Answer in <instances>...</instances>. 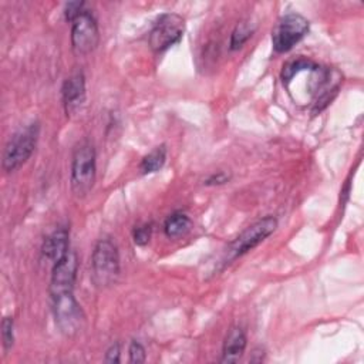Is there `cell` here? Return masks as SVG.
Instances as JSON below:
<instances>
[{
    "label": "cell",
    "mask_w": 364,
    "mask_h": 364,
    "mask_svg": "<svg viewBox=\"0 0 364 364\" xmlns=\"http://www.w3.org/2000/svg\"><path fill=\"white\" fill-rule=\"evenodd\" d=\"M276 228H277V219L272 215H267L253 222L250 226H247L243 232L239 233V236H236L225 247L220 259V270L229 266L237 257L246 255L249 250L260 245L266 237H269L276 230Z\"/></svg>",
    "instance_id": "1"
},
{
    "label": "cell",
    "mask_w": 364,
    "mask_h": 364,
    "mask_svg": "<svg viewBox=\"0 0 364 364\" xmlns=\"http://www.w3.org/2000/svg\"><path fill=\"white\" fill-rule=\"evenodd\" d=\"M119 272V252L115 242L109 237L98 239L91 255L92 282L98 287H108L115 283Z\"/></svg>",
    "instance_id": "2"
},
{
    "label": "cell",
    "mask_w": 364,
    "mask_h": 364,
    "mask_svg": "<svg viewBox=\"0 0 364 364\" xmlns=\"http://www.w3.org/2000/svg\"><path fill=\"white\" fill-rule=\"evenodd\" d=\"M71 191L75 196L84 198L95 182V149L84 139L77 144L71 159Z\"/></svg>",
    "instance_id": "3"
},
{
    "label": "cell",
    "mask_w": 364,
    "mask_h": 364,
    "mask_svg": "<svg viewBox=\"0 0 364 364\" xmlns=\"http://www.w3.org/2000/svg\"><path fill=\"white\" fill-rule=\"evenodd\" d=\"M40 134L38 122H33L21 129H18L9 139L3 149L1 166L6 172H13L18 169L34 152Z\"/></svg>",
    "instance_id": "4"
},
{
    "label": "cell",
    "mask_w": 364,
    "mask_h": 364,
    "mask_svg": "<svg viewBox=\"0 0 364 364\" xmlns=\"http://www.w3.org/2000/svg\"><path fill=\"white\" fill-rule=\"evenodd\" d=\"M54 321L58 330L65 336H74L84 323V313L74 297L73 290L50 294Z\"/></svg>",
    "instance_id": "5"
},
{
    "label": "cell",
    "mask_w": 364,
    "mask_h": 364,
    "mask_svg": "<svg viewBox=\"0 0 364 364\" xmlns=\"http://www.w3.org/2000/svg\"><path fill=\"white\" fill-rule=\"evenodd\" d=\"M310 28L309 20L299 13H287L282 16L272 30V44L276 53L290 51Z\"/></svg>",
    "instance_id": "6"
},
{
    "label": "cell",
    "mask_w": 364,
    "mask_h": 364,
    "mask_svg": "<svg viewBox=\"0 0 364 364\" xmlns=\"http://www.w3.org/2000/svg\"><path fill=\"white\" fill-rule=\"evenodd\" d=\"M185 31V20L176 13L162 14L149 31L148 43L155 53H162L181 41Z\"/></svg>",
    "instance_id": "7"
},
{
    "label": "cell",
    "mask_w": 364,
    "mask_h": 364,
    "mask_svg": "<svg viewBox=\"0 0 364 364\" xmlns=\"http://www.w3.org/2000/svg\"><path fill=\"white\" fill-rule=\"evenodd\" d=\"M100 43V31L95 17L84 10L71 21V47L77 55L92 53Z\"/></svg>",
    "instance_id": "8"
},
{
    "label": "cell",
    "mask_w": 364,
    "mask_h": 364,
    "mask_svg": "<svg viewBox=\"0 0 364 364\" xmlns=\"http://www.w3.org/2000/svg\"><path fill=\"white\" fill-rule=\"evenodd\" d=\"M78 270V260L77 255L70 250L64 257L57 260L51 270V280H50V294L67 291L74 289L75 277Z\"/></svg>",
    "instance_id": "9"
},
{
    "label": "cell",
    "mask_w": 364,
    "mask_h": 364,
    "mask_svg": "<svg viewBox=\"0 0 364 364\" xmlns=\"http://www.w3.org/2000/svg\"><path fill=\"white\" fill-rule=\"evenodd\" d=\"M61 95L67 115H73L80 109V107L85 101V78L81 70L73 73L64 81Z\"/></svg>",
    "instance_id": "10"
},
{
    "label": "cell",
    "mask_w": 364,
    "mask_h": 364,
    "mask_svg": "<svg viewBox=\"0 0 364 364\" xmlns=\"http://www.w3.org/2000/svg\"><path fill=\"white\" fill-rule=\"evenodd\" d=\"M41 252L44 257L57 262L70 252V232L65 226L55 228L43 242Z\"/></svg>",
    "instance_id": "11"
},
{
    "label": "cell",
    "mask_w": 364,
    "mask_h": 364,
    "mask_svg": "<svg viewBox=\"0 0 364 364\" xmlns=\"http://www.w3.org/2000/svg\"><path fill=\"white\" fill-rule=\"evenodd\" d=\"M246 344H247V338L245 331L239 326L232 327L228 331L222 344L220 363L223 364L237 363L246 350Z\"/></svg>",
    "instance_id": "12"
},
{
    "label": "cell",
    "mask_w": 364,
    "mask_h": 364,
    "mask_svg": "<svg viewBox=\"0 0 364 364\" xmlns=\"http://www.w3.org/2000/svg\"><path fill=\"white\" fill-rule=\"evenodd\" d=\"M192 220L183 212H173L171 213L164 222V232L168 237L176 239L186 235L191 230Z\"/></svg>",
    "instance_id": "13"
},
{
    "label": "cell",
    "mask_w": 364,
    "mask_h": 364,
    "mask_svg": "<svg viewBox=\"0 0 364 364\" xmlns=\"http://www.w3.org/2000/svg\"><path fill=\"white\" fill-rule=\"evenodd\" d=\"M166 162V146L165 145H159L155 146L152 151H149L139 164V171L144 175L148 173H155L158 171H161L164 168Z\"/></svg>",
    "instance_id": "14"
},
{
    "label": "cell",
    "mask_w": 364,
    "mask_h": 364,
    "mask_svg": "<svg viewBox=\"0 0 364 364\" xmlns=\"http://www.w3.org/2000/svg\"><path fill=\"white\" fill-rule=\"evenodd\" d=\"M317 65L307 60V58H303V57H297L294 60H290L287 61L284 65H283V70H282V80L284 84H287L296 74H299L300 71L303 70H314Z\"/></svg>",
    "instance_id": "15"
},
{
    "label": "cell",
    "mask_w": 364,
    "mask_h": 364,
    "mask_svg": "<svg viewBox=\"0 0 364 364\" xmlns=\"http://www.w3.org/2000/svg\"><path fill=\"white\" fill-rule=\"evenodd\" d=\"M255 33V27L249 21H240L236 24L230 34V50H239L243 44L252 37Z\"/></svg>",
    "instance_id": "16"
},
{
    "label": "cell",
    "mask_w": 364,
    "mask_h": 364,
    "mask_svg": "<svg viewBox=\"0 0 364 364\" xmlns=\"http://www.w3.org/2000/svg\"><path fill=\"white\" fill-rule=\"evenodd\" d=\"M0 333H1V343L6 351H9L14 344V321L13 317L6 316L1 320L0 324Z\"/></svg>",
    "instance_id": "17"
},
{
    "label": "cell",
    "mask_w": 364,
    "mask_h": 364,
    "mask_svg": "<svg viewBox=\"0 0 364 364\" xmlns=\"http://www.w3.org/2000/svg\"><path fill=\"white\" fill-rule=\"evenodd\" d=\"M152 236V225L151 223H141L132 229V240L138 246H145L151 240Z\"/></svg>",
    "instance_id": "18"
},
{
    "label": "cell",
    "mask_w": 364,
    "mask_h": 364,
    "mask_svg": "<svg viewBox=\"0 0 364 364\" xmlns=\"http://www.w3.org/2000/svg\"><path fill=\"white\" fill-rule=\"evenodd\" d=\"M128 354H129V363H132V364H141L146 360L145 347L136 340L131 341L129 348H128Z\"/></svg>",
    "instance_id": "19"
},
{
    "label": "cell",
    "mask_w": 364,
    "mask_h": 364,
    "mask_svg": "<svg viewBox=\"0 0 364 364\" xmlns=\"http://www.w3.org/2000/svg\"><path fill=\"white\" fill-rule=\"evenodd\" d=\"M230 181V175L225 171H218V172H213L210 173L205 181H203V185L205 186H219V185H225Z\"/></svg>",
    "instance_id": "20"
},
{
    "label": "cell",
    "mask_w": 364,
    "mask_h": 364,
    "mask_svg": "<svg viewBox=\"0 0 364 364\" xmlns=\"http://www.w3.org/2000/svg\"><path fill=\"white\" fill-rule=\"evenodd\" d=\"M84 1H70L65 4L64 9V17L67 21H73L75 17H78L84 11Z\"/></svg>",
    "instance_id": "21"
},
{
    "label": "cell",
    "mask_w": 364,
    "mask_h": 364,
    "mask_svg": "<svg viewBox=\"0 0 364 364\" xmlns=\"http://www.w3.org/2000/svg\"><path fill=\"white\" fill-rule=\"evenodd\" d=\"M119 353H121V350H119V344L118 343H114V344H111L109 346V348L107 350V353H105V363H118L119 361Z\"/></svg>",
    "instance_id": "22"
}]
</instances>
